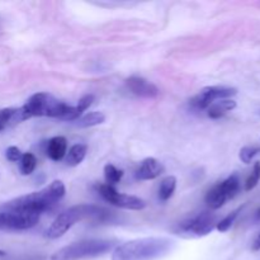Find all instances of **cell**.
Here are the masks:
<instances>
[{"instance_id": "6da1fadb", "label": "cell", "mask_w": 260, "mask_h": 260, "mask_svg": "<svg viewBox=\"0 0 260 260\" xmlns=\"http://www.w3.org/2000/svg\"><path fill=\"white\" fill-rule=\"evenodd\" d=\"M65 184L61 180H53L50 185L38 192L29 193V194L9 201L3 206V208L4 211H12V212L41 215V213L52 210L65 197Z\"/></svg>"}, {"instance_id": "7a4b0ae2", "label": "cell", "mask_w": 260, "mask_h": 260, "mask_svg": "<svg viewBox=\"0 0 260 260\" xmlns=\"http://www.w3.org/2000/svg\"><path fill=\"white\" fill-rule=\"evenodd\" d=\"M174 248L169 238H141L117 246L112 260H156L167 255Z\"/></svg>"}, {"instance_id": "3957f363", "label": "cell", "mask_w": 260, "mask_h": 260, "mask_svg": "<svg viewBox=\"0 0 260 260\" xmlns=\"http://www.w3.org/2000/svg\"><path fill=\"white\" fill-rule=\"evenodd\" d=\"M108 216V212L102 207L93 205H78L69 208L55 218L50 228L46 231L48 239H58L68 233L76 222L84 220L103 221Z\"/></svg>"}, {"instance_id": "277c9868", "label": "cell", "mask_w": 260, "mask_h": 260, "mask_svg": "<svg viewBox=\"0 0 260 260\" xmlns=\"http://www.w3.org/2000/svg\"><path fill=\"white\" fill-rule=\"evenodd\" d=\"M116 246V241L104 239H90L78 241L68 246H63L56 251L51 260H83L93 259L104 255Z\"/></svg>"}, {"instance_id": "5b68a950", "label": "cell", "mask_w": 260, "mask_h": 260, "mask_svg": "<svg viewBox=\"0 0 260 260\" xmlns=\"http://www.w3.org/2000/svg\"><path fill=\"white\" fill-rule=\"evenodd\" d=\"M71 107L73 106H69L63 102H60L51 94L37 93L30 96L22 108L28 116V118H32V117H52V118L66 121L71 112Z\"/></svg>"}, {"instance_id": "8992f818", "label": "cell", "mask_w": 260, "mask_h": 260, "mask_svg": "<svg viewBox=\"0 0 260 260\" xmlns=\"http://www.w3.org/2000/svg\"><path fill=\"white\" fill-rule=\"evenodd\" d=\"M217 216L210 212H202L194 217L185 220L178 225L175 233L185 239L203 238L212 233L217 226Z\"/></svg>"}, {"instance_id": "52a82bcc", "label": "cell", "mask_w": 260, "mask_h": 260, "mask_svg": "<svg viewBox=\"0 0 260 260\" xmlns=\"http://www.w3.org/2000/svg\"><path fill=\"white\" fill-rule=\"evenodd\" d=\"M95 188L99 194L102 196V198L111 203L112 206L132 211H141L146 207V202L144 200L136 197V196L123 194V193L117 192L113 185L98 184Z\"/></svg>"}, {"instance_id": "ba28073f", "label": "cell", "mask_w": 260, "mask_h": 260, "mask_svg": "<svg viewBox=\"0 0 260 260\" xmlns=\"http://www.w3.org/2000/svg\"><path fill=\"white\" fill-rule=\"evenodd\" d=\"M236 94H238V90L235 88H230V86H206L197 95L190 99L189 104L192 108L197 109V111H203V109H207L216 101L230 99L231 96L236 95Z\"/></svg>"}, {"instance_id": "9c48e42d", "label": "cell", "mask_w": 260, "mask_h": 260, "mask_svg": "<svg viewBox=\"0 0 260 260\" xmlns=\"http://www.w3.org/2000/svg\"><path fill=\"white\" fill-rule=\"evenodd\" d=\"M40 221V215L25 212H0V231H20L35 228Z\"/></svg>"}, {"instance_id": "30bf717a", "label": "cell", "mask_w": 260, "mask_h": 260, "mask_svg": "<svg viewBox=\"0 0 260 260\" xmlns=\"http://www.w3.org/2000/svg\"><path fill=\"white\" fill-rule=\"evenodd\" d=\"M126 85L132 94L141 96V98H156L160 93L155 84L150 83L149 80L141 78V76H129L128 79H126Z\"/></svg>"}, {"instance_id": "8fae6325", "label": "cell", "mask_w": 260, "mask_h": 260, "mask_svg": "<svg viewBox=\"0 0 260 260\" xmlns=\"http://www.w3.org/2000/svg\"><path fill=\"white\" fill-rule=\"evenodd\" d=\"M165 172V168L159 160L154 157H146L136 170V178L140 180H152L160 177Z\"/></svg>"}, {"instance_id": "7c38bea8", "label": "cell", "mask_w": 260, "mask_h": 260, "mask_svg": "<svg viewBox=\"0 0 260 260\" xmlns=\"http://www.w3.org/2000/svg\"><path fill=\"white\" fill-rule=\"evenodd\" d=\"M229 200V196L226 193L225 187H223L222 182L217 183L216 185H213L210 190L206 194V203L210 208L212 210H218V208L222 207Z\"/></svg>"}, {"instance_id": "4fadbf2b", "label": "cell", "mask_w": 260, "mask_h": 260, "mask_svg": "<svg viewBox=\"0 0 260 260\" xmlns=\"http://www.w3.org/2000/svg\"><path fill=\"white\" fill-rule=\"evenodd\" d=\"M66 150H68V141L65 137L56 136L48 141L47 145V156L53 161H60L65 157Z\"/></svg>"}, {"instance_id": "5bb4252c", "label": "cell", "mask_w": 260, "mask_h": 260, "mask_svg": "<svg viewBox=\"0 0 260 260\" xmlns=\"http://www.w3.org/2000/svg\"><path fill=\"white\" fill-rule=\"evenodd\" d=\"M236 108V102L234 99H221L215 102L207 108V116L212 119L221 118L226 113Z\"/></svg>"}, {"instance_id": "9a60e30c", "label": "cell", "mask_w": 260, "mask_h": 260, "mask_svg": "<svg viewBox=\"0 0 260 260\" xmlns=\"http://www.w3.org/2000/svg\"><path fill=\"white\" fill-rule=\"evenodd\" d=\"M86 152H88V146H86V145L76 144L74 145V146H71L68 155H66V165H68V167H78V165L85 159Z\"/></svg>"}, {"instance_id": "2e32d148", "label": "cell", "mask_w": 260, "mask_h": 260, "mask_svg": "<svg viewBox=\"0 0 260 260\" xmlns=\"http://www.w3.org/2000/svg\"><path fill=\"white\" fill-rule=\"evenodd\" d=\"M175 188H177V178L173 177V175L164 178L159 185V200L162 202H167L168 200H170L174 194Z\"/></svg>"}, {"instance_id": "e0dca14e", "label": "cell", "mask_w": 260, "mask_h": 260, "mask_svg": "<svg viewBox=\"0 0 260 260\" xmlns=\"http://www.w3.org/2000/svg\"><path fill=\"white\" fill-rule=\"evenodd\" d=\"M104 121H106V116L102 112H90V113L76 119L75 126L80 127V128H88V127L98 126Z\"/></svg>"}, {"instance_id": "ac0fdd59", "label": "cell", "mask_w": 260, "mask_h": 260, "mask_svg": "<svg viewBox=\"0 0 260 260\" xmlns=\"http://www.w3.org/2000/svg\"><path fill=\"white\" fill-rule=\"evenodd\" d=\"M36 167H37V157L32 152H25L22 155V159L19 160V170L23 175L32 174Z\"/></svg>"}, {"instance_id": "d6986e66", "label": "cell", "mask_w": 260, "mask_h": 260, "mask_svg": "<svg viewBox=\"0 0 260 260\" xmlns=\"http://www.w3.org/2000/svg\"><path fill=\"white\" fill-rule=\"evenodd\" d=\"M104 178H106V182L108 185L117 184L122 180L123 178V170L117 169L114 165L107 164L104 167Z\"/></svg>"}, {"instance_id": "ffe728a7", "label": "cell", "mask_w": 260, "mask_h": 260, "mask_svg": "<svg viewBox=\"0 0 260 260\" xmlns=\"http://www.w3.org/2000/svg\"><path fill=\"white\" fill-rule=\"evenodd\" d=\"M223 187H225L226 193L229 196V200H233V198L236 197V194L240 190V179L236 174L230 175L229 178H226L225 180L222 182Z\"/></svg>"}, {"instance_id": "44dd1931", "label": "cell", "mask_w": 260, "mask_h": 260, "mask_svg": "<svg viewBox=\"0 0 260 260\" xmlns=\"http://www.w3.org/2000/svg\"><path fill=\"white\" fill-rule=\"evenodd\" d=\"M241 210H243V207H239L238 210H235V211H233L231 213H229L225 218H222L221 221H218L217 226H216V230L220 231V233H226V231H228L229 229L234 225V222H235L236 217H238L239 213L241 212Z\"/></svg>"}, {"instance_id": "7402d4cb", "label": "cell", "mask_w": 260, "mask_h": 260, "mask_svg": "<svg viewBox=\"0 0 260 260\" xmlns=\"http://www.w3.org/2000/svg\"><path fill=\"white\" fill-rule=\"evenodd\" d=\"M259 182H260V161H255V164H254V168H253V172H251V174L249 175V178L245 182L246 192L253 190L254 188L258 185Z\"/></svg>"}, {"instance_id": "603a6c76", "label": "cell", "mask_w": 260, "mask_h": 260, "mask_svg": "<svg viewBox=\"0 0 260 260\" xmlns=\"http://www.w3.org/2000/svg\"><path fill=\"white\" fill-rule=\"evenodd\" d=\"M259 152H260V147L245 146L240 150L239 157H240V160L244 162V164H250L251 160H253Z\"/></svg>"}, {"instance_id": "cb8c5ba5", "label": "cell", "mask_w": 260, "mask_h": 260, "mask_svg": "<svg viewBox=\"0 0 260 260\" xmlns=\"http://www.w3.org/2000/svg\"><path fill=\"white\" fill-rule=\"evenodd\" d=\"M22 151H20L17 146L8 147L7 151H5V156H7V159L12 162L19 161V160L22 159Z\"/></svg>"}, {"instance_id": "d4e9b609", "label": "cell", "mask_w": 260, "mask_h": 260, "mask_svg": "<svg viewBox=\"0 0 260 260\" xmlns=\"http://www.w3.org/2000/svg\"><path fill=\"white\" fill-rule=\"evenodd\" d=\"M93 102H94V95H93V94H86V95H84L83 98H81L80 101L78 102V104H76V106H78L79 108L81 109V111L85 112L86 109H88L89 107H90L91 104H93Z\"/></svg>"}, {"instance_id": "484cf974", "label": "cell", "mask_w": 260, "mask_h": 260, "mask_svg": "<svg viewBox=\"0 0 260 260\" xmlns=\"http://www.w3.org/2000/svg\"><path fill=\"white\" fill-rule=\"evenodd\" d=\"M253 250L254 251H258L260 250V233L256 235V238L254 239L253 241Z\"/></svg>"}, {"instance_id": "4316f807", "label": "cell", "mask_w": 260, "mask_h": 260, "mask_svg": "<svg viewBox=\"0 0 260 260\" xmlns=\"http://www.w3.org/2000/svg\"><path fill=\"white\" fill-rule=\"evenodd\" d=\"M254 217H255V220H256V221H260V208H259L258 211H256V212H255V216H254Z\"/></svg>"}, {"instance_id": "83f0119b", "label": "cell", "mask_w": 260, "mask_h": 260, "mask_svg": "<svg viewBox=\"0 0 260 260\" xmlns=\"http://www.w3.org/2000/svg\"><path fill=\"white\" fill-rule=\"evenodd\" d=\"M5 128V127L4 126H3V124L2 123H0V131H3V129H4Z\"/></svg>"}]
</instances>
